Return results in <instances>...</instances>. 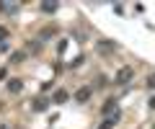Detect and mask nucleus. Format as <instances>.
<instances>
[{"label":"nucleus","mask_w":155,"mask_h":129,"mask_svg":"<svg viewBox=\"0 0 155 129\" xmlns=\"http://www.w3.org/2000/svg\"><path fill=\"white\" fill-rule=\"evenodd\" d=\"M34 111H47V98L44 95H39L36 101H34Z\"/></svg>","instance_id":"obj_7"},{"label":"nucleus","mask_w":155,"mask_h":129,"mask_svg":"<svg viewBox=\"0 0 155 129\" xmlns=\"http://www.w3.org/2000/svg\"><path fill=\"white\" fill-rule=\"evenodd\" d=\"M111 124H114V121H104V124H101L98 129H111Z\"/></svg>","instance_id":"obj_14"},{"label":"nucleus","mask_w":155,"mask_h":129,"mask_svg":"<svg viewBox=\"0 0 155 129\" xmlns=\"http://www.w3.org/2000/svg\"><path fill=\"white\" fill-rule=\"evenodd\" d=\"M23 60H26V52H16V54H13V62H16V65L23 62Z\"/></svg>","instance_id":"obj_10"},{"label":"nucleus","mask_w":155,"mask_h":129,"mask_svg":"<svg viewBox=\"0 0 155 129\" xmlns=\"http://www.w3.org/2000/svg\"><path fill=\"white\" fill-rule=\"evenodd\" d=\"M150 106H153V108H155V98H150Z\"/></svg>","instance_id":"obj_15"},{"label":"nucleus","mask_w":155,"mask_h":129,"mask_svg":"<svg viewBox=\"0 0 155 129\" xmlns=\"http://www.w3.org/2000/svg\"><path fill=\"white\" fill-rule=\"evenodd\" d=\"M0 129H11V127H0Z\"/></svg>","instance_id":"obj_16"},{"label":"nucleus","mask_w":155,"mask_h":129,"mask_svg":"<svg viewBox=\"0 0 155 129\" xmlns=\"http://www.w3.org/2000/svg\"><path fill=\"white\" fill-rule=\"evenodd\" d=\"M3 39H8V28L5 26H0V41H3Z\"/></svg>","instance_id":"obj_12"},{"label":"nucleus","mask_w":155,"mask_h":129,"mask_svg":"<svg viewBox=\"0 0 155 129\" xmlns=\"http://www.w3.org/2000/svg\"><path fill=\"white\" fill-rule=\"evenodd\" d=\"M91 95H93V88H91V85H83V88H80V90L75 93V98H78L80 103H85V101L91 98Z\"/></svg>","instance_id":"obj_3"},{"label":"nucleus","mask_w":155,"mask_h":129,"mask_svg":"<svg viewBox=\"0 0 155 129\" xmlns=\"http://www.w3.org/2000/svg\"><path fill=\"white\" fill-rule=\"evenodd\" d=\"M54 36V28H41V39H52Z\"/></svg>","instance_id":"obj_9"},{"label":"nucleus","mask_w":155,"mask_h":129,"mask_svg":"<svg viewBox=\"0 0 155 129\" xmlns=\"http://www.w3.org/2000/svg\"><path fill=\"white\" fill-rule=\"evenodd\" d=\"M132 78H134V70H132V67H122L119 73H116V78H114V80H116L119 85H127Z\"/></svg>","instance_id":"obj_2"},{"label":"nucleus","mask_w":155,"mask_h":129,"mask_svg":"<svg viewBox=\"0 0 155 129\" xmlns=\"http://www.w3.org/2000/svg\"><path fill=\"white\" fill-rule=\"evenodd\" d=\"M147 88H153V90H155V73L147 78Z\"/></svg>","instance_id":"obj_11"},{"label":"nucleus","mask_w":155,"mask_h":129,"mask_svg":"<svg viewBox=\"0 0 155 129\" xmlns=\"http://www.w3.org/2000/svg\"><path fill=\"white\" fill-rule=\"evenodd\" d=\"M21 90H23V80H18V78L8 80V93H21Z\"/></svg>","instance_id":"obj_4"},{"label":"nucleus","mask_w":155,"mask_h":129,"mask_svg":"<svg viewBox=\"0 0 155 129\" xmlns=\"http://www.w3.org/2000/svg\"><path fill=\"white\" fill-rule=\"evenodd\" d=\"M67 95H70V93H67L65 88H60V90H54V95H52V101H54V103H65V101H67Z\"/></svg>","instance_id":"obj_5"},{"label":"nucleus","mask_w":155,"mask_h":129,"mask_svg":"<svg viewBox=\"0 0 155 129\" xmlns=\"http://www.w3.org/2000/svg\"><path fill=\"white\" fill-rule=\"evenodd\" d=\"M114 13H119V16L124 13V5H122V3H116V5H114Z\"/></svg>","instance_id":"obj_13"},{"label":"nucleus","mask_w":155,"mask_h":129,"mask_svg":"<svg viewBox=\"0 0 155 129\" xmlns=\"http://www.w3.org/2000/svg\"><path fill=\"white\" fill-rule=\"evenodd\" d=\"M57 8H60V3H54V0H49V3L44 0V3H41V11H44V13H54Z\"/></svg>","instance_id":"obj_6"},{"label":"nucleus","mask_w":155,"mask_h":129,"mask_svg":"<svg viewBox=\"0 0 155 129\" xmlns=\"http://www.w3.org/2000/svg\"><path fill=\"white\" fill-rule=\"evenodd\" d=\"M109 111H114V114H116V101H114V98L104 103V114H109Z\"/></svg>","instance_id":"obj_8"},{"label":"nucleus","mask_w":155,"mask_h":129,"mask_svg":"<svg viewBox=\"0 0 155 129\" xmlns=\"http://www.w3.org/2000/svg\"><path fill=\"white\" fill-rule=\"evenodd\" d=\"M114 49H116V44H114V41H109V39H101V41H96V52H98L101 57H109V54H114Z\"/></svg>","instance_id":"obj_1"}]
</instances>
